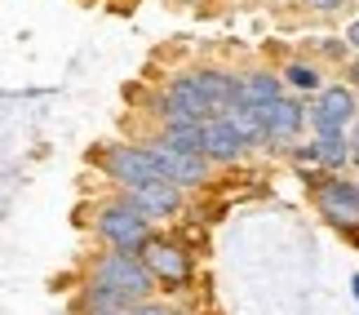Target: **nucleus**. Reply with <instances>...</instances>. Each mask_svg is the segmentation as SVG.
I'll use <instances>...</instances> for the list:
<instances>
[{
	"label": "nucleus",
	"instance_id": "nucleus-4",
	"mask_svg": "<svg viewBox=\"0 0 359 315\" xmlns=\"http://www.w3.org/2000/svg\"><path fill=\"white\" fill-rule=\"evenodd\" d=\"M89 164H93V169H98L116 191L142 187V182H151V177H156V164H151L147 147H142V142H129V138L98 142V147L89 152Z\"/></svg>",
	"mask_w": 359,
	"mask_h": 315
},
{
	"label": "nucleus",
	"instance_id": "nucleus-25",
	"mask_svg": "<svg viewBox=\"0 0 359 315\" xmlns=\"http://www.w3.org/2000/svg\"><path fill=\"white\" fill-rule=\"evenodd\" d=\"M262 5H271V9H280V5H297V0H262Z\"/></svg>",
	"mask_w": 359,
	"mask_h": 315
},
{
	"label": "nucleus",
	"instance_id": "nucleus-8",
	"mask_svg": "<svg viewBox=\"0 0 359 315\" xmlns=\"http://www.w3.org/2000/svg\"><path fill=\"white\" fill-rule=\"evenodd\" d=\"M306 196H311L315 213H320L328 227H337V222H359V187H355L351 173H320Z\"/></svg>",
	"mask_w": 359,
	"mask_h": 315
},
{
	"label": "nucleus",
	"instance_id": "nucleus-29",
	"mask_svg": "<svg viewBox=\"0 0 359 315\" xmlns=\"http://www.w3.org/2000/svg\"><path fill=\"white\" fill-rule=\"evenodd\" d=\"M351 177H355V187H359V169H355V173H351Z\"/></svg>",
	"mask_w": 359,
	"mask_h": 315
},
{
	"label": "nucleus",
	"instance_id": "nucleus-16",
	"mask_svg": "<svg viewBox=\"0 0 359 315\" xmlns=\"http://www.w3.org/2000/svg\"><path fill=\"white\" fill-rule=\"evenodd\" d=\"M311 142H315V169L351 173V142L346 138H311Z\"/></svg>",
	"mask_w": 359,
	"mask_h": 315
},
{
	"label": "nucleus",
	"instance_id": "nucleus-15",
	"mask_svg": "<svg viewBox=\"0 0 359 315\" xmlns=\"http://www.w3.org/2000/svg\"><path fill=\"white\" fill-rule=\"evenodd\" d=\"M240 85H244V102H248V107H266V102H275V98L284 93L280 72H271L266 62H257V67H248V72H240Z\"/></svg>",
	"mask_w": 359,
	"mask_h": 315
},
{
	"label": "nucleus",
	"instance_id": "nucleus-13",
	"mask_svg": "<svg viewBox=\"0 0 359 315\" xmlns=\"http://www.w3.org/2000/svg\"><path fill=\"white\" fill-rule=\"evenodd\" d=\"M151 138H160L164 147H173V152H187V156H204V120H164L156 125Z\"/></svg>",
	"mask_w": 359,
	"mask_h": 315
},
{
	"label": "nucleus",
	"instance_id": "nucleus-7",
	"mask_svg": "<svg viewBox=\"0 0 359 315\" xmlns=\"http://www.w3.org/2000/svg\"><path fill=\"white\" fill-rule=\"evenodd\" d=\"M142 147H147L151 164H156V177H164V182H173V187H182V191H200V187H209V182H213V173H217L204 156L173 152V147H164L160 138H142Z\"/></svg>",
	"mask_w": 359,
	"mask_h": 315
},
{
	"label": "nucleus",
	"instance_id": "nucleus-5",
	"mask_svg": "<svg viewBox=\"0 0 359 315\" xmlns=\"http://www.w3.org/2000/svg\"><path fill=\"white\" fill-rule=\"evenodd\" d=\"M116 196L129 204L137 217H147L151 227L177 222V217L187 213V204H191L187 191L173 187V182H164V177H151V182H142V187H124V191H116Z\"/></svg>",
	"mask_w": 359,
	"mask_h": 315
},
{
	"label": "nucleus",
	"instance_id": "nucleus-1",
	"mask_svg": "<svg viewBox=\"0 0 359 315\" xmlns=\"http://www.w3.org/2000/svg\"><path fill=\"white\" fill-rule=\"evenodd\" d=\"M137 257H142L147 276L156 280V293H191L196 289V253L187 249L177 236H169V231H151L147 244L137 249Z\"/></svg>",
	"mask_w": 359,
	"mask_h": 315
},
{
	"label": "nucleus",
	"instance_id": "nucleus-12",
	"mask_svg": "<svg viewBox=\"0 0 359 315\" xmlns=\"http://www.w3.org/2000/svg\"><path fill=\"white\" fill-rule=\"evenodd\" d=\"M124 307H133L124 293L116 289H102V284H93V280H80L72 293H67V315H102V311H124Z\"/></svg>",
	"mask_w": 359,
	"mask_h": 315
},
{
	"label": "nucleus",
	"instance_id": "nucleus-3",
	"mask_svg": "<svg viewBox=\"0 0 359 315\" xmlns=\"http://www.w3.org/2000/svg\"><path fill=\"white\" fill-rule=\"evenodd\" d=\"M147 217H137L120 196H107L102 204H93V217H89V236L98 240V249H116V253H137L151 236Z\"/></svg>",
	"mask_w": 359,
	"mask_h": 315
},
{
	"label": "nucleus",
	"instance_id": "nucleus-18",
	"mask_svg": "<svg viewBox=\"0 0 359 315\" xmlns=\"http://www.w3.org/2000/svg\"><path fill=\"white\" fill-rule=\"evenodd\" d=\"M351 58V49H346V40H341V36H328V40H320V45H315V62H333V67H341V62H346Z\"/></svg>",
	"mask_w": 359,
	"mask_h": 315
},
{
	"label": "nucleus",
	"instance_id": "nucleus-27",
	"mask_svg": "<svg viewBox=\"0 0 359 315\" xmlns=\"http://www.w3.org/2000/svg\"><path fill=\"white\" fill-rule=\"evenodd\" d=\"M102 315H129V307H124V311H102Z\"/></svg>",
	"mask_w": 359,
	"mask_h": 315
},
{
	"label": "nucleus",
	"instance_id": "nucleus-28",
	"mask_svg": "<svg viewBox=\"0 0 359 315\" xmlns=\"http://www.w3.org/2000/svg\"><path fill=\"white\" fill-rule=\"evenodd\" d=\"M173 315H200V311H177V307H173Z\"/></svg>",
	"mask_w": 359,
	"mask_h": 315
},
{
	"label": "nucleus",
	"instance_id": "nucleus-22",
	"mask_svg": "<svg viewBox=\"0 0 359 315\" xmlns=\"http://www.w3.org/2000/svg\"><path fill=\"white\" fill-rule=\"evenodd\" d=\"M341 40H346V49H351L355 58H359V18H351V22H346V32H341Z\"/></svg>",
	"mask_w": 359,
	"mask_h": 315
},
{
	"label": "nucleus",
	"instance_id": "nucleus-20",
	"mask_svg": "<svg viewBox=\"0 0 359 315\" xmlns=\"http://www.w3.org/2000/svg\"><path fill=\"white\" fill-rule=\"evenodd\" d=\"M129 315H173V307L160 302V293H156V297H142V302H133Z\"/></svg>",
	"mask_w": 359,
	"mask_h": 315
},
{
	"label": "nucleus",
	"instance_id": "nucleus-19",
	"mask_svg": "<svg viewBox=\"0 0 359 315\" xmlns=\"http://www.w3.org/2000/svg\"><path fill=\"white\" fill-rule=\"evenodd\" d=\"M302 9H311V13H320V18H333V13H346L355 0H297Z\"/></svg>",
	"mask_w": 359,
	"mask_h": 315
},
{
	"label": "nucleus",
	"instance_id": "nucleus-23",
	"mask_svg": "<svg viewBox=\"0 0 359 315\" xmlns=\"http://www.w3.org/2000/svg\"><path fill=\"white\" fill-rule=\"evenodd\" d=\"M333 231H337V236L346 240V244H355V249H359V222H337Z\"/></svg>",
	"mask_w": 359,
	"mask_h": 315
},
{
	"label": "nucleus",
	"instance_id": "nucleus-2",
	"mask_svg": "<svg viewBox=\"0 0 359 315\" xmlns=\"http://www.w3.org/2000/svg\"><path fill=\"white\" fill-rule=\"evenodd\" d=\"M80 280H93L102 289L124 293L129 302H142V297H156V280L147 276L142 257L137 253H116V249H93L80 267Z\"/></svg>",
	"mask_w": 359,
	"mask_h": 315
},
{
	"label": "nucleus",
	"instance_id": "nucleus-24",
	"mask_svg": "<svg viewBox=\"0 0 359 315\" xmlns=\"http://www.w3.org/2000/svg\"><path fill=\"white\" fill-rule=\"evenodd\" d=\"M173 5H182V9H204V5H213V0H173Z\"/></svg>",
	"mask_w": 359,
	"mask_h": 315
},
{
	"label": "nucleus",
	"instance_id": "nucleus-11",
	"mask_svg": "<svg viewBox=\"0 0 359 315\" xmlns=\"http://www.w3.org/2000/svg\"><path fill=\"white\" fill-rule=\"evenodd\" d=\"M248 156H253V152H248V142L231 129L226 116L204 120V160H209L213 169H236V164H244Z\"/></svg>",
	"mask_w": 359,
	"mask_h": 315
},
{
	"label": "nucleus",
	"instance_id": "nucleus-17",
	"mask_svg": "<svg viewBox=\"0 0 359 315\" xmlns=\"http://www.w3.org/2000/svg\"><path fill=\"white\" fill-rule=\"evenodd\" d=\"M226 120H231V129L240 133V138L248 142V152H266V138H262V125H257V112L248 102H240V107H231L226 112Z\"/></svg>",
	"mask_w": 359,
	"mask_h": 315
},
{
	"label": "nucleus",
	"instance_id": "nucleus-6",
	"mask_svg": "<svg viewBox=\"0 0 359 315\" xmlns=\"http://www.w3.org/2000/svg\"><path fill=\"white\" fill-rule=\"evenodd\" d=\"M253 112H257L262 138H266V152H284L306 133V98H297V93H280L275 102L253 107Z\"/></svg>",
	"mask_w": 359,
	"mask_h": 315
},
{
	"label": "nucleus",
	"instance_id": "nucleus-10",
	"mask_svg": "<svg viewBox=\"0 0 359 315\" xmlns=\"http://www.w3.org/2000/svg\"><path fill=\"white\" fill-rule=\"evenodd\" d=\"M191 76H196V85H200V93H204V102L213 107V116H226L231 107H240V102H244L240 72H231V67L200 62V67H191Z\"/></svg>",
	"mask_w": 359,
	"mask_h": 315
},
{
	"label": "nucleus",
	"instance_id": "nucleus-21",
	"mask_svg": "<svg viewBox=\"0 0 359 315\" xmlns=\"http://www.w3.org/2000/svg\"><path fill=\"white\" fill-rule=\"evenodd\" d=\"M337 72H341L337 80H346V85H351V89L359 93V58H355V53H351V58H346V62H341V67H337Z\"/></svg>",
	"mask_w": 359,
	"mask_h": 315
},
{
	"label": "nucleus",
	"instance_id": "nucleus-26",
	"mask_svg": "<svg viewBox=\"0 0 359 315\" xmlns=\"http://www.w3.org/2000/svg\"><path fill=\"white\" fill-rule=\"evenodd\" d=\"M351 293H355V302H359V276H351Z\"/></svg>",
	"mask_w": 359,
	"mask_h": 315
},
{
	"label": "nucleus",
	"instance_id": "nucleus-9",
	"mask_svg": "<svg viewBox=\"0 0 359 315\" xmlns=\"http://www.w3.org/2000/svg\"><path fill=\"white\" fill-rule=\"evenodd\" d=\"M359 116V93L346 85V80H324L320 89L306 98V125H341L351 129V120Z\"/></svg>",
	"mask_w": 359,
	"mask_h": 315
},
{
	"label": "nucleus",
	"instance_id": "nucleus-14",
	"mask_svg": "<svg viewBox=\"0 0 359 315\" xmlns=\"http://www.w3.org/2000/svg\"><path fill=\"white\" fill-rule=\"evenodd\" d=\"M280 85H284V93L311 98V93L324 85V67L315 62V58H288V62L280 67Z\"/></svg>",
	"mask_w": 359,
	"mask_h": 315
}]
</instances>
